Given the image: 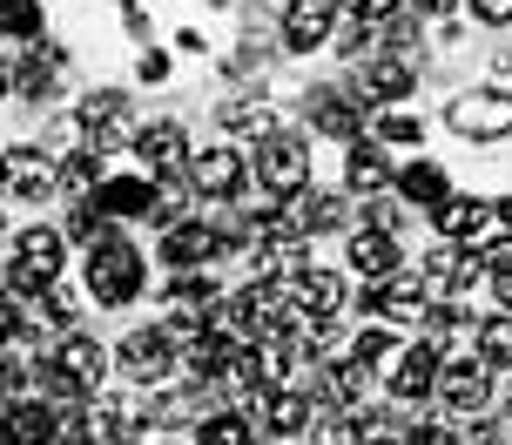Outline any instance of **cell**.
Masks as SVG:
<instances>
[{
  "mask_svg": "<svg viewBox=\"0 0 512 445\" xmlns=\"http://www.w3.org/2000/svg\"><path fill=\"white\" fill-rule=\"evenodd\" d=\"M135 290H142V257L128 250L122 236L102 243V250H88V297L95 304H135Z\"/></svg>",
  "mask_w": 512,
  "mask_h": 445,
  "instance_id": "obj_1",
  "label": "cell"
},
{
  "mask_svg": "<svg viewBox=\"0 0 512 445\" xmlns=\"http://www.w3.org/2000/svg\"><path fill=\"white\" fill-rule=\"evenodd\" d=\"M256 183L277 189V196H297L310 183V149L297 135H263V149H256Z\"/></svg>",
  "mask_w": 512,
  "mask_h": 445,
  "instance_id": "obj_2",
  "label": "cell"
},
{
  "mask_svg": "<svg viewBox=\"0 0 512 445\" xmlns=\"http://www.w3.org/2000/svg\"><path fill=\"white\" fill-rule=\"evenodd\" d=\"M452 129L472 135V142L512 135V95L506 88H472V95H459V102H452Z\"/></svg>",
  "mask_w": 512,
  "mask_h": 445,
  "instance_id": "obj_3",
  "label": "cell"
},
{
  "mask_svg": "<svg viewBox=\"0 0 512 445\" xmlns=\"http://www.w3.org/2000/svg\"><path fill=\"white\" fill-rule=\"evenodd\" d=\"M115 365H122L135 385H162V378L176 371V344H169V331H128L122 351H115Z\"/></svg>",
  "mask_w": 512,
  "mask_h": 445,
  "instance_id": "obj_4",
  "label": "cell"
},
{
  "mask_svg": "<svg viewBox=\"0 0 512 445\" xmlns=\"http://www.w3.org/2000/svg\"><path fill=\"white\" fill-rule=\"evenodd\" d=\"M256 425L270 432V439H304L310 432V398L304 392H256Z\"/></svg>",
  "mask_w": 512,
  "mask_h": 445,
  "instance_id": "obj_5",
  "label": "cell"
},
{
  "mask_svg": "<svg viewBox=\"0 0 512 445\" xmlns=\"http://www.w3.org/2000/svg\"><path fill=\"white\" fill-rule=\"evenodd\" d=\"M418 284H425V304H459L465 290H472V250L452 257V250H432L425 270H418Z\"/></svg>",
  "mask_w": 512,
  "mask_h": 445,
  "instance_id": "obj_6",
  "label": "cell"
},
{
  "mask_svg": "<svg viewBox=\"0 0 512 445\" xmlns=\"http://www.w3.org/2000/svg\"><path fill=\"white\" fill-rule=\"evenodd\" d=\"M432 392L445 398L452 412H479V405L492 398V365H486V358H479V365H472V358H465V365H445Z\"/></svg>",
  "mask_w": 512,
  "mask_h": 445,
  "instance_id": "obj_7",
  "label": "cell"
},
{
  "mask_svg": "<svg viewBox=\"0 0 512 445\" xmlns=\"http://www.w3.org/2000/svg\"><path fill=\"white\" fill-rule=\"evenodd\" d=\"M189 183L203 189V196H236V189L250 183V156H236V149H203V156L189 162Z\"/></svg>",
  "mask_w": 512,
  "mask_h": 445,
  "instance_id": "obj_8",
  "label": "cell"
},
{
  "mask_svg": "<svg viewBox=\"0 0 512 445\" xmlns=\"http://www.w3.org/2000/svg\"><path fill=\"white\" fill-rule=\"evenodd\" d=\"M304 236H310V230L297 223V216H283V210L256 216V270H270V263H297Z\"/></svg>",
  "mask_w": 512,
  "mask_h": 445,
  "instance_id": "obj_9",
  "label": "cell"
},
{
  "mask_svg": "<svg viewBox=\"0 0 512 445\" xmlns=\"http://www.w3.org/2000/svg\"><path fill=\"white\" fill-rule=\"evenodd\" d=\"M371 311L391 317V324H418L432 304H425V284H418V277H398V270H391V277L371 284Z\"/></svg>",
  "mask_w": 512,
  "mask_h": 445,
  "instance_id": "obj_10",
  "label": "cell"
},
{
  "mask_svg": "<svg viewBox=\"0 0 512 445\" xmlns=\"http://www.w3.org/2000/svg\"><path fill=\"white\" fill-rule=\"evenodd\" d=\"M438 385V351L432 344H405L391 351V398H425Z\"/></svg>",
  "mask_w": 512,
  "mask_h": 445,
  "instance_id": "obj_11",
  "label": "cell"
},
{
  "mask_svg": "<svg viewBox=\"0 0 512 445\" xmlns=\"http://www.w3.org/2000/svg\"><path fill=\"white\" fill-rule=\"evenodd\" d=\"M216 257H223V236L203 230V223H176L162 236V263L169 270H196V263H216Z\"/></svg>",
  "mask_w": 512,
  "mask_h": 445,
  "instance_id": "obj_12",
  "label": "cell"
},
{
  "mask_svg": "<svg viewBox=\"0 0 512 445\" xmlns=\"http://www.w3.org/2000/svg\"><path fill=\"white\" fill-rule=\"evenodd\" d=\"M0 183L14 196H48L54 189V162L41 149H0Z\"/></svg>",
  "mask_w": 512,
  "mask_h": 445,
  "instance_id": "obj_13",
  "label": "cell"
},
{
  "mask_svg": "<svg viewBox=\"0 0 512 445\" xmlns=\"http://www.w3.org/2000/svg\"><path fill=\"white\" fill-rule=\"evenodd\" d=\"M135 156H142V169H149V176H176V162L189 156V135H182L176 122H155V129L135 135Z\"/></svg>",
  "mask_w": 512,
  "mask_h": 445,
  "instance_id": "obj_14",
  "label": "cell"
},
{
  "mask_svg": "<svg viewBox=\"0 0 512 445\" xmlns=\"http://www.w3.org/2000/svg\"><path fill=\"white\" fill-rule=\"evenodd\" d=\"M54 365L68 371L81 392H95V385L108 378V351H102L95 338H75V331H68V338H61V351H54Z\"/></svg>",
  "mask_w": 512,
  "mask_h": 445,
  "instance_id": "obj_15",
  "label": "cell"
},
{
  "mask_svg": "<svg viewBox=\"0 0 512 445\" xmlns=\"http://www.w3.org/2000/svg\"><path fill=\"white\" fill-rule=\"evenodd\" d=\"M331 21H337L331 0H290V14H283V41L310 54L317 41H324V34H331Z\"/></svg>",
  "mask_w": 512,
  "mask_h": 445,
  "instance_id": "obj_16",
  "label": "cell"
},
{
  "mask_svg": "<svg viewBox=\"0 0 512 445\" xmlns=\"http://www.w3.org/2000/svg\"><path fill=\"white\" fill-rule=\"evenodd\" d=\"M54 432H61V419H54L48 405H27V398H14L7 419H0V439L7 445H48Z\"/></svg>",
  "mask_w": 512,
  "mask_h": 445,
  "instance_id": "obj_17",
  "label": "cell"
},
{
  "mask_svg": "<svg viewBox=\"0 0 512 445\" xmlns=\"http://www.w3.org/2000/svg\"><path fill=\"white\" fill-rule=\"evenodd\" d=\"M344 263L358 270L364 284H378V277H391V270H398V243H391V230H358Z\"/></svg>",
  "mask_w": 512,
  "mask_h": 445,
  "instance_id": "obj_18",
  "label": "cell"
},
{
  "mask_svg": "<svg viewBox=\"0 0 512 445\" xmlns=\"http://www.w3.org/2000/svg\"><path fill=\"white\" fill-rule=\"evenodd\" d=\"M304 108H310V129H317V135H344V142H351V135H358V122H364V108L344 102V95H331V88H317Z\"/></svg>",
  "mask_w": 512,
  "mask_h": 445,
  "instance_id": "obj_19",
  "label": "cell"
},
{
  "mask_svg": "<svg viewBox=\"0 0 512 445\" xmlns=\"http://www.w3.org/2000/svg\"><path fill=\"white\" fill-rule=\"evenodd\" d=\"M290 290H297V304H304L310 317H337L344 311V277H331V270H297Z\"/></svg>",
  "mask_w": 512,
  "mask_h": 445,
  "instance_id": "obj_20",
  "label": "cell"
},
{
  "mask_svg": "<svg viewBox=\"0 0 512 445\" xmlns=\"http://www.w3.org/2000/svg\"><path fill=\"white\" fill-rule=\"evenodd\" d=\"M81 122L95 129V142H115V135H128V102L115 95V88H102V95L81 102Z\"/></svg>",
  "mask_w": 512,
  "mask_h": 445,
  "instance_id": "obj_21",
  "label": "cell"
},
{
  "mask_svg": "<svg viewBox=\"0 0 512 445\" xmlns=\"http://www.w3.org/2000/svg\"><path fill=\"white\" fill-rule=\"evenodd\" d=\"M411 88H418V75L405 61H371L364 68V102H405Z\"/></svg>",
  "mask_w": 512,
  "mask_h": 445,
  "instance_id": "obj_22",
  "label": "cell"
},
{
  "mask_svg": "<svg viewBox=\"0 0 512 445\" xmlns=\"http://www.w3.org/2000/svg\"><path fill=\"white\" fill-rule=\"evenodd\" d=\"M479 216H486V203H472V196H452V189H445V196H438L432 203V223H438V236H472L479 230Z\"/></svg>",
  "mask_w": 512,
  "mask_h": 445,
  "instance_id": "obj_23",
  "label": "cell"
},
{
  "mask_svg": "<svg viewBox=\"0 0 512 445\" xmlns=\"http://www.w3.org/2000/svg\"><path fill=\"white\" fill-rule=\"evenodd\" d=\"M209 311H216L209 277H182V284L169 290V317H176V324H209Z\"/></svg>",
  "mask_w": 512,
  "mask_h": 445,
  "instance_id": "obj_24",
  "label": "cell"
},
{
  "mask_svg": "<svg viewBox=\"0 0 512 445\" xmlns=\"http://www.w3.org/2000/svg\"><path fill=\"white\" fill-rule=\"evenodd\" d=\"M297 223H304V230H344V223H351V203L331 196V189H310L304 203H297Z\"/></svg>",
  "mask_w": 512,
  "mask_h": 445,
  "instance_id": "obj_25",
  "label": "cell"
},
{
  "mask_svg": "<svg viewBox=\"0 0 512 445\" xmlns=\"http://www.w3.org/2000/svg\"><path fill=\"white\" fill-rule=\"evenodd\" d=\"M398 189H405V203H418V210H432L438 196H445V169H438V162H411L405 176H398Z\"/></svg>",
  "mask_w": 512,
  "mask_h": 445,
  "instance_id": "obj_26",
  "label": "cell"
},
{
  "mask_svg": "<svg viewBox=\"0 0 512 445\" xmlns=\"http://www.w3.org/2000/svg\"><path fill=\"white\" fill-rule=\"evenodd\" d=\"M344 176H351V189H384V183H391V162H384L371 142H351V162H344Z\"/></svg>",
  "mask_w": 512,
  "mask_h": 445,
  "instance_id": "obj_27",
  "label": "cell"
},
{
  "mask_svg": "<svg viewBox=\"0 0 512 445\" xmlns=\"http://www.w3.org/2000/svg\"><path fill=\"white\" fill-rule=\"evenodd\" d=\"M364 392V365L351 358V365H324V378H317V398L324 405H351V398Z\"/></svg>",
  "mask_w": 512,
  "mask_h": 445,
  "instance_id": "obj_28",
  "label": "cell"
},
{
  "mask_svg": "<svg viewBox=\"0 0 512 445\" xmlns=\"http://www.w3.org/2000/svg\"><path fill=\"white\" fill-rule=\"evenodd\" d=\"M479 358H486L492 371L512 365V317H486V324H479Z\"/></svg>",
  "mask_w": 512,
  "mask_h": 445,
  "instance_id": "obj_29",
  "label": "cell"
},
{
  "mask_svg": "<svg viewBox=\"0 0 512 445\" xmlns=\"http://www.w3.org/2000/svg\"><path fill=\"white\" fill-rule=\"evenodd\" d=\"M0 34L34 41V34H41V0H0Z\"/></svg>",
  "mask_w": 512,
  "mask_h": 445,
  "instance_id": "obj_30",
  "label": "cell"
},
{
  "mask_svg": "<svg viewBox=\"0 0 512 445\" xmlns=\"http://www.w3.org/2000/svg\"><path fill=\"white\" fill-rule=\"evenodd\" d=\"M75 311H81V297H75V290H61V277H54V284H41V317H48V324H61V331H68V324H75Z\"/></svg>",
  "mask_w": 512,
  "mask_h": 445,
  "instance_id": "obj_31",
  "label": "cell"
},
{
  "mask_svg": "<svg viewBox=\"0 0 512 445\" xmlns=\"http://www.w3.org/2000/svg\"><path fill=\"white\" fill-rule=\"evenodd\" d=\"M203 439L209 445H250V419H236V412H216V419H203Z\"/></svg>",
  "mask_w": 512,
  "mask_h": 445,
  "instance_id": "obj_32",
  "label": "cell"
},
{
  "mask_svg": "<svg viewBox=\"0 0 512 445\" xmlns=\"http://www.w3.org/2000/svg\"><path fill=\"white\" fill-rule=\"evenodd\" d=\"M223 122H230L236 135H270V108H243V102H230V108H223Z\"/></svg>",
  "mask_w": 512,
  "mask_h": 445,
  "instance_id": "obj_33",
  "label": "cell"
},
{
  "mask_svg": "<svg viewBox=\"0 0 512 445\" xmlns=\"http://www.w3.org/2000/svg\"><path fill=\"white\" fill-rule=\"evenodd\" d=\"M391 351H398L391 331H358V344H351V358H358V365H384Z\"/></svg>",
  "mask_w": 512,
  "mask_h": 445,
  "instance_id": "obj_34",
  "label": "cell"
},
{
  "mask_svg": "<svg viewBox=\"0 0 512 445\" xmlns=\"http://www.w3.org/2000/svg\"><path fill=\"white\" fill-rule=\"evenodd\" d=\"M378 135H384V142H405V149H411V142H425V122H418V115H384Z\"/></svg>",
  "mask_w": 512,
  "mask_h": 445,
  "instance_id": "obj_35",
  "label": "cell"
},
{
  "mask_svg": "<svg viewBox=\"0 0 512 445\" xmlns=\"http://www.w3.org/2000/svg\"><path fill=\"white\" fill-rule=\"evenodd\" d=\"M492 290H499V304L512 311V243H499V250H492Z\"/></svg>",
  "mask_w": 512,
  "mask_h": 445,
  "instance_id": "obj_36",
  "label": "cell"
},
{
  "mask_svg": "<svg viewBox=\"0 0 512 445\" xmlns=\"http://www.w3.org/2000/svg\"><path fill=\"white\" fill-rule=\"evenodd\" d=\"M68 183H75V189H95V183H102V156H95V149H81V156L68 162Z\"/></svg>",
  "mask_w": 512,
  "mask_h": 445,
  "instance_id": "obj_37",
  "label": "cell"
},
{
  "mask_svg": "<svg viewBox=\"0 0 512 445\" xmlns=\"http://www.w3.org/2000/svg\"><path fill=\"white\" fill-rule=\"evenodd\" d=\"M27 371H34V365H14V358H7V351H0V398H21Z\"/></svg>",
  "mask_w": 512,
  "mask_h": 445,
  "instance_id": "obj_38",
  "label": "cell"
},
{
  "mask_svg": "<svg viewBox=\"0 0 512 445\" xmlns=\"http://www.w3.org/2000/svg\"><path fill=\"white\" fill-rule=\"evenodd\" d=\"M351 14H358L364 27H378V21H391V14H398V0H351Z\"/></svg>",
  "mask_w": 512,
  "mask_h": 445,
  "instance_id": "obj_39",
  "label": "cell"
},
{
  "mask_svg": "<svg viewBox=\"0 0 512 445\" xmlns=\"http://www.w3.org/2000/svg\"><path fill=\"white\" fill-rule=\"evenodd\" d=\"M472 14H479V21H492V27H506L512 21V0H472Z\"/></svg>",
  "mask_w": 512,
  "mask_h": 445,
  "instance_id": "obj_40",
  "label": "cell"
},
{
  "mask_svg": "<svg viewBox=\"0 0 512 445\" xmlns=\"http://www.w3.org/2000/svg\"><path fill=\"white\" fill-rule=\"evenodd\" d=\"M14 331H21V317H14V304H7V297H0V344L14 338Z\"/></svg>",
  "mask_w": 512,
  "mask_h": 445,
  "instance_id": "obj_41",
  "label": "cell"
},
{
  "mask_svg": "<svg viewBox=\"0 0 512 445\" xmlns=\"http://www.w3.org/2000/svg\"><path fill=\"white\" fill-rule=\"evenodd\" d=\"M418 7H425V14H445V7H452V0H418Z\"/></svg>",
  "mask_w": 512,
  "mask_h": 445,
  "instance_id": "obj_42",
  "label": "cell"
},
{
  "mask_svg": "<svg viewBox=\"0 0 512 445\" xmlns=\"http://www.w3.org/2000/svg\"><path fill=\"white\" fill-rule=\"evenodd\" d=\"M0 102H7V75H0Z\"/></svg>",
  "mask_w": 512,
  "mask_h": 445,
  "instance_id": "obj_43",
  "label": "cell"
}]
</instances>
